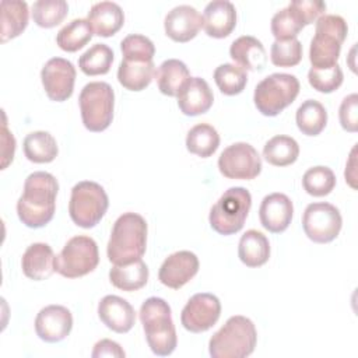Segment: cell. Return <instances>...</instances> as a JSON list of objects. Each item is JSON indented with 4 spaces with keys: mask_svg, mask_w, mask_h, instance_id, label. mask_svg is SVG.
<instances>
[{
    "mask_svg": "<svg viewBox=\"0 0 358 358\" xmlns=\"http://www.w3.org/2000/svg\"><path fill=\"white\" fill-rule=\"evenodd\" d=\"M113 62V50L105 43H95L78 59L80 70L87 76L106 74Z\"/></svg>",
    "mask_w": 358,
    "mask_h": 358,
    "instance_id": "obj_35",
    "label": "cell"
},
{
    "mask_svg": "<svg viewBox=\"0 0 358 358\" xmlns=\"http://www.w3.org/2000/svg\"><path fill=\"white\" fill-rule=\"evenodd\" d=\"M220 145L218 131L207 123L193 126L186 136V148L189 152L201 158L211 157Z\"/></svg>",
    "mask_w": 358,
    "mask_h": 358,
    "instance_id": "obj_33",
    "label": "cell"
},
{
    "mask_svg": "<svg viewBox=\"0 0 358 358\" xmlns=\"http://www.w3.org/2000/svg\"><path fill=\"white\" fill-rule=\"evenodd\" d=\"M236 25V8L228 0L210 1L203 13V28L208 36L225 38Z\"/></svg>",
    "mask_w": 358,
    "mask_h": 358,
    "instance_id": "obj_21",
    "label": "cell"
},
{
    "mask_svg": "<svg viewBox=\"0 0 358 358\" xmlns=\"http://www.w3.org/2000/svg\"><path fill=\"white\" fill-rule=\"evenodd\" d=\"M199 266V259L193 252H175L162 262L158 271V280L168 288L179 289L197 274Z\"/></svg>",
    "mask_w": 358,
    "mask_h": 358,
    "instance_id": "obj_15",
    "label": "cell"
},
{
    "mask_svg": "<svg viewBox=\"0 0 358 358\" xmlns=\"http://www.w3.org/2000/svg\"><path fill=\"white\" fill-rule=\"evenodd\" d=\"M69 4L64 0H38L32 6L34 22L42 28L59 25L67 15Z\"/></svg>",
    "mask_w": 358,
    "mask_h": 358,
    "instance_id": "obj_37",
    "label": "cell"
},
{
    "mask_svg": "<svg viewBox=\"0 0 358 358\" xmlns=\"http://www.w3.org/2000/svg\"><path fill=\"white\" fill-rule=\"evenodd\" d=\"M22 150L27 159L35 164L52 162L59 152L55 137L49 131L43 130L27 134L22 143Z\"/></svg>",
    "mask_w": 358,
    "mask_h": 358,
    "instance_id": "obj_30",
    "label": "cell"
},
{
    "mask_svg": "<svg viewBox=\"0 0 358 358\" xmlns=\"http://www.w3.org/2000/svg\"><path fill=\"white\" fill-rule=\"evenodd\" d=\"M299 145L289 136H274L263 147L264 159L274 166H287L296 161Z\"/></svg>",
    "mask_w": 358,
    "mask_h": 358,
    "instance_id": "obj_32",
    "label": "cell"
},
{
    "mask_svg": "<svg viewBox=\"0 0 358 358\" xmlns=\"http://www.w3.org/2000/svg\"><path fill=\"white\" fill-rule=\"evenodd\" d=\"M295 122L303 134L317 136L327 124V112L319 101L306 99L296 109Z\"/></svg>",
    "mask_w": 358,
    "mask_h": 358,
    "instance_id": "obj_31",
    "label": "cell"
},
{
    "mask_svg": "<svg viewBox=\"0 0 358 358\" xmlns=\"http://www.w3.org/2000/svg\"><path fill=\"white\" fill-rule=\"evenodd\" d=\"M214 102L213 91L201 77H190L178 94V106L186 116L206 113Z\"/></svg>",
    "mask_w": 358,
    "mask_h": 358,
    "instance_id": "obj_20",
    "label": "cell"
},
{
    "mask_svg": "<svg viewBox=\"0 0 358 358\" xmlns=\"http://www.w3.org/2000/svg\"><path fill=\"white\" fill-rule=\"evenodd\" d=\"M87 20L95 35L108 38L123 27L124 14L119 4L113 1H99L90 8Z\"/></svg>",
    "mask_w": 358,
    "mask_h": 358,
    "instance_id": "obj_23",
    "label": "cell"
},
{
    "mask_svg": "<svg viewBox=\"0 0 358 358\" xmlns=\"http://www.w3.org/2000/svg\"><path fill=\"white\" fill-rule=\"evenodd\" d=\"M343 70L338 64H334L329 69H315L310 67L308 71V81L313 87V90L330 94L336 91L343 84Z\"/></svg>",
    "mask_w": 358,
    "mask_h": 358,
    "instance_id": "obj_42",
    "label": "cell"
},
{
    "mask_svg": "<svg viewBox=\"0 0 358 358\" xmlns=\"http://www.w3.org/2000/svg\"><path fill=\"white\" fill-rule=\"evenodd\" d=\"M340 124L344 130L350 133H355L358 129V95L350 94L347 95L340 105L338 109Z\"/></svg>",
    "mask_w": 358,
    "mask_h": 358,
    "instance_id": "obj_43",
    "label": "cell"
},
{
    "mask_svg": "<svg viewBox=\"0 0 358 358\" xmlns=\"http://www.w3.org/2000/svg\"><path fill=\"white\" fill-rule=\"evenodd\" d=\"M299 81L287 73H273L263 78L255 88L253 101L264 116H277L291 105L299 94Z\"/></svg>",
    "mask_w": 358,
    "mask_h": 358,
    "instance_id": "obj_7",
    "label": "cell"
},
{
    "mask_svg": "<svg viewBox=\"0 0 358 358\" xmlns=\"http://www.w3.org/2000/svg\"><path fill=\"white\" fill-rule=\"evenodd\" d=\"M221 302L208 292L194 294L180 313L182 326L192 333H203L211 329L220 319Z\"/></svg>",
    "mask_w": 358,
    "mask_h": 358,
    "instance_id": "obj_13",
    "label": "cell"
},
{
    "mask_svg": "<svg viewBox=\"0 0 358 358\" xmlns=\"http://www.w3.org/2000/svg\"><path fill=\"white\" fill-rule=\"evenodd\" d=\"M252 206L249 190L241 186L229 187L211 207L208 221L220 235H232L243 228Z\"/></svg>",
    "mask_w": 358,
    "mask_h": 358,
    "instance_id": "obj_6",
    "label": "cell"
},
{
    "mask_svg": "<svg viewBox=\"0 0 358 358\" xmlns=\"http://www.w3.org/2000/svg\"><path fill=\"white\" fill-rule=\"evenodd\" d=\"M98 263V245L87 235L73 236L55 256V270L66 278L83 277L94 271Z\"/></svg>",
    "mask_w": 358,
    "mask_h": 358,
    "instance_id": "obj_10",
    "label": "cell"
},
{
    "mask_svg": "<svg viewBox=\"0 0 358 358\" xmlns=\"http://www.w3.org/2000/svg\"><path fill=\"white\" fill-rule=\"evenodd\" d=\"M120 49L124 60L152 62L155 46L152 41L140 34H130L120 42Z\"/></svg>",
    "mask_w": 358,
    "mask_h": 358,
    "instance_id": "obj_40",
    "label": "cell"
},
{
    "mask_svg": "<svg viewBox=\"0 0 358 358\" xmlns=\"http://www.w3.org/2000/svg\"><path fill=\"white\" fill-rule=\"evenodd\" d=\"M214 81L222 94L238 95L246 87L248 76L238 64L224 63L214 70Z\"/></svg>",
    "mask_w": 358,
    "mask_h": 358,
    "instance_id": "obj_36",
    "label": "cell"
},
{
    "mask_svg": "<svg viewBox=\"0 0 358 358\" xmlns=\"http://www.w3.org/2000/svg\"><path fill=\"white\" fill-rule=\"evenodd\" d=\"M302 186L310 196H327L336 186V175L329 166H313L303 173Z\"/></svg>",
    "mask_w": 358,
    "mask_h": 358,
    "instance_id": "obj_38",
    "label": "cell"
},
{
    "mask_svg": "<svg viewBox=\"0 0 358 358\" xmlns=\"http://www.w3.org/2000/svg\"><path fill=\"white\" fill-rule=\"evenodd\" d=\"M348 27L341 15L324 14L316 21L315 35L310 41L309 60L315 69H329L337 64L341 45Z\"/></svg>",
    "mask_w": 358,
    "mask_h": 358,
    "instance_id": "obj_5",
    "label": "cell"
},
{
    "mask_svg": "<svg viewBox=\"0 0 358 358\" xmlns=\"http://www.w3.org/2000/svg\"><path fill=\"white\" fill-rule=\"evenodd\" d=\"M270 59L274 66L292 67L302 59V43L294 38L288 41H274L270 49Z\"/></svg>",
    "mask_w": 358,
    "mask_h": 358,
    "instance_id": "obj_41",
    "label": "cell"
},
{
    "mask_svg": "<svg viewBox=\"0 0 358 358\" xmlns=\"http://www.w3.org/2000/svg\"><path fill=\"white\" fill-rule=\"evenodd\" d=\"M158 90L168 96H178L182 87L189 81L190 73L187 66L178 59H168L159 64L155 71Z\"/></svg>",
    "mask_w": 358,
    "mask_h": 358,
    "instance_id": "obj_26",
    "label": "cell"
},
{
    "mask_svg": "<svg viewBox=\"0 0 358 358\" xmlns=\"http://www.w3.org/2000/svg\"><path fill=\"white\" fill-rule=\"evenodd\" d=\"M257 331L246 316H231L208 341V352L213 358L249 357L256 347Z\"/></svg>",
    "mask_w": 358,
    "mask_h": 358,
    "instance_id": "obj_4",
    "label": "cell"
},
{
    "mask_svg": "<svg viewBox=\"0 0 358 358\" xmlns=\"http://www.w3.org/2000/svg\"><path fill=\"white\" fill-rule=\"evenodd\" d=\"M1 10V42L18 36L28 25V4L20 0H3Z\"/></svg>",
    "mask_w": 358,
    "mask_h": 358,
    "instance_id": "obj_28",
    "label": "cell"
},
{
    "mask_svg": "<svg viewBox=\"0 0 358 358\" xmlns=\"http://www.w3.org/2000/svg\"><path fill=\"white\" fill-rule=\"evenodd\" d=\"M303 27L305 25L299 14L291 6L281 8L271 18V34L274 35L275 41L294 39Z\"/></svg>",
    "mask_w": 358,
    "mask_h": 358,
    "instance_id": "obj_39",
    "label": "cell"
},
{
    "mask_svg": "<svg viewBox=\"0 0 358 358\" xmlns=\"http://www.w3.org/2000/svg\"><path fill=\"white\" fill-rule=\"evenodd\" d=\"M218 169L228 179L250 180L262 172V158L249 143H234L221 152Z\"/></svg>",
    "mask_w": 358,
    "mask_h": 358,
    "instance_id": "obj_12",
    "label": "cell"
},
{
    "mask_svg": "<svg viewBox=\"0 0 358 358\" xmlns=\"http://www.w3.org/2000/svg\"><path fill=\"white\" fill-rule=\"evenodd\" d=\"M81 119L90 131H102L113 120L115 92L105 81H92L84 85L78 96Z\"/></svg>",
    "mask_w": 358,
    "mask_h": 358,
    "instance_id": "obj_8",
    "label": "cell"
},
{
    "mask_svg": "<svg viewBox=\"0 0 358 358\" xmlns=\"http://www.w3.org/2000/svg\"><path fill=\"white\" fill-rule=\"evenodd\" d=\"M41 78L48 96L52 101L63 102L73 94L76 67L67 59L52 57L42 67Z\"/></svg>",
    "mask_w": 358,
    "mask_h": 358,
    "instance_id": "obj_14",
    "label": "cell"
},
{
    "mask_svg": "<svg viewBox=\"0 0 358 358\" xmlns=\"http://www.w3.org/2000/svg\"><path fill=\"white\" fill-rule=\"evenodd\" d=\"M108 206V194L96 182L83 180L71 189L69 214L73 222L81 228L95 227L105 215Z\"/></svg>",
    "mask_w": 358,
    "mask_h": 358,
    "instance_id": "obj_9",
    "label": "cell"
},
{
    "mask_svg": "<svg viewBox=\"0 0 358 358\" xmlns=\"http://www.w3.org/2000/svg\"><path fill=\"white\" fill-rule=\"evenodd\" d=\"M341 225L343 218L338 208L326 201L308 204L302 215L305 235L316 243L334 241L341 231Z\"/></svg>",
    "mask_w": 358,
    "mask_h": 358,
    "instance_id": "obj_11",
    "label": "cell"
},
{
    "mask_svg": "<svg viewBox=\"0 0 358 358\" xmlns=\"http://www.w3.org/2000/svg\"><path fill=\"white\" fill-rule=\"evenodd\" d=\"M73 329L71 312L62 305H49L39 310L35 319V331L46 343L64 340Z\"/></svg>",
    "mask_w": 358,
    "mask_h": 358,
    "instance_id": "obj_16",
    "label": "cell"
},
{
    "mask_svg": "<svg viewBox=\"0 0 358 358\" xmlns=\"http://www.w3.org/2000/svg\"><path fill=\"white\" fill-rule=\"evenodd\" d=\"M292 215L294 206L287 194L271 193L262 200L259 218L264 229L273 234L284 232L289 227Z\"/></svg>",
    "mask_w": 358,
    "mask_h": 358,
    "instance_id": "obj_18",
    "label": "cell"
},
{
    "mask_svg": "<svg viewBox=\"0 0 358 358\" xmlns=\"http://www.w3.org/2000/svg\"><path fill=\"white\" fill-rule=\"evenodd\" d=\"M203 27V17L199 11L189 6L180 4L173 7L165 17V34L175 42H189Z\"/></svg>",
    "mask_w": 358,
    "mask_h": 358,
    "instance_id": "obj_17",
    "label": "cell"
},
{
    "mask_svg": "<svg viewBox=\"0 0 358 358\" xmlns=\"http://www.w3.org/2000/svg\"><path fill=\"white\" fill-rule=\"evenodd\" d=\"M148 267L140 259L129 264H113L109 270L110 282L122 291H137L143 288L148 281Z\"/></svg>",
    "mask_w": 358,
    "mask_h": 358,
    "instance_id": "obj_27",
    "label": "cell"
},
{
    "mask_svg": "<svg viewBox=\"0 0 358 358\" xmlns=\"http://www.w3.org/2000/svg\"><path fill=\"white\" fill-rule=\"evenodd\" d=\"M14 151H15V140L13 134L7 130L6 123L3 124V165L1 169H4L10 161L14 158Z\"/></svg>",
    "mask_w": 358,
    "mask_h": 358,
    "instance_id": "obj_46",
    "label": "cell"
},
{
    "mask_svg": "<svg viewBox=\"0 0 358 358\" xmlns=\"http://www.w3.org/2000/svg\"><path fill=\"white\" fill-rule=\"evenodd\" d=\"M98 316L108 329L116 333H127L136 322L134 308L117 295H106L101 299Z\"/></svg>",
    "mask_w": 358,
    "mask_h": 358,
    "instance_id": "obj_19",
    "label": "cell"
},
{
    "mask_svg": "<svg viewBox=\"0 0 358 358\" xmlns=\"http://www.w3.org/2000/svg\"><path fill=\"white\" fill-rule=\"evenodd\" d=\"M94 358H99V357H117V358H123L126 354L122 350V347L112 340L103 338L101 341H98L94 345V351L91 354Z\"/></svg>",
    "mask_w": 358,
    "mask_h": 358,
    "instance_id": "obj_45",
    "label": "cell"
},
{
    "mask_svg": "<svg viewBox=\"0 0 358 358\" xmlns=\"http://www.w3.org/2000/svg\"><path fill=\"white\" fill-rule=\"evenodd\" d=\"M21 267L24 274L34 281L49 278L56 271L52 248L43 242L29 245L22 255Z\"/></svg>",
    "mask_w": 358,
    "mask_h": 358,
    "instance_id": "obj_22",
    "label": "cell"
},
{
    "mask_svg": "<svg viewBox=\"0 0 358 358\" xmlns=\"http://www.w3.org/2000/svg\"><path fill=\"white\" fill-rule=\"evenodd\" d=\"M57 192L59 183L52 173L43 171L29 173L17 201L20 221L29 228H42L49 224L55 215Z\"/></svg>",
    "mask_w": 358,
    "mask_h": 358,
    "instance_id": "obj_1",
    "label": "cell"
},
{
    "mask_svg": "<svg viewBox=\"0 0 358 358\" xmlns=\"http://www.w3.org/2000/svg\"><path fill=\"white\" fill-rule=\"evenodd\" d=\"M138 313L151 351L159 357L171 355L176 348L178 337L168 302L151 296L143 302Z\"/></svg>",
    "mask_w": 358,
    "mask_h": 358,
    "instance_id": "obj_3",
    "label": "cell"
},
{
    "mask_svg": "<svg viewBox=\"0 0 358 358\" xmlns=\"http://www.w3.org/2000/svg\"><path fill=\"white\" fill-rule=\"evenodd\" d=\"M92 34L88 20L76 18L57 32L56 43L64 52H77L91 41Z\"/></svg>",
    "mask_w": 358,
    "mask_h": 358,
    "instance_id": "obj_34",
    "label": "cell"
},
{
    "mask_svg": "<svg viewBox=\"0 0 358 358\" xmlns=\"http://www.w3.org/2000/svg\"><path fill=\"white\" fill-rule=\"evenodd\" d=\"M238 256L248 267H260L270 257V243L264 234L256 229L246 231L238 245Z\"/></svg>",
    "mask_w": 358,
    "mask_h": 358,
    "instance_id": "obj_25",
    "label": "cell"
},
{
    "mask_svg": "<svg viewBox=\"0 0 358 358\" xmlns=\"http://www.w3.org/2000/svg\"><path fill=\"white\" fill-rule=\"evenodd\" d=\"M147 246V222L137 213H123L113 224L106 255L113 264L140 260Z\"/></svg>",
    "mask_w": 358,
    "mask_h": 358,
    "instance_id": "obj_2",
    "label": "cell"
},
{
    "mask_svg": "<svg viewBox=\"0 0 358 358\" xmlns=\"http://www.w3.org/2000/svg\"><path fill=\"white\" fill-rule=\"evenodd\" d=\"M152 62H134V60H122L117 69L119 83L130 91H143L145 90L155 76Z\"/></svg>",
    "mask_w": 358,
    "mask_h": 358,
    "instance_id": "obj_29",
    "label": "cell"
},
{
    "mask_svg": "<svg viewBox=\"0 0 358 358\" xmlns=\"http://www.w3.org/2000/svg\"><path fill=\"white\" fill-rule=\"evenodd\" d=\"M289 6L299 14L303 25L317 21L326 11V4L320 0H294Z\"/></svg>",
    "mask_w": 358,
    "mask_h": 358,
    "instance_id": "obj_44",
    "label": "cell"
},
{
    "mask_svg": "<svg viewBox=\"0 0 358 358\" xmlns=\"http://www.w3.org/2000/svg\"><path fill=\"white\" fill-rule=\"evenodd\" d=\"M229 56L243 70L262 71L267 63V53L263 43L250 35L235 39L231 43Z\"/></svg>",
    "mask_w": 358,
    "mask_h": 358,
    "instance_id": "obj_24",
    "label": "cell"
}]
</instances>
